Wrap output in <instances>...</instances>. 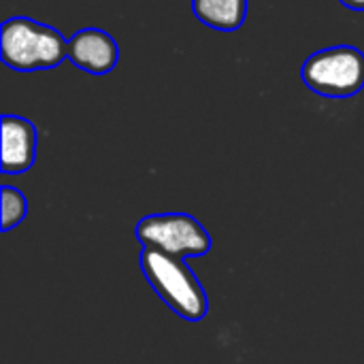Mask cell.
Wrapping results in <instances>:
<instances>
[{
	"label": "cell",
	"instance_id": "2",
	"mask_svg": "<svg viewBox=\"0 0 364 364\" xmlns=\"http://www.w3.org/2000/svg\"><path fill=\"white\" fill-rule=\"evenodd\" d=\"M0 58L19 73L49 70L68 58V41L51 26L30 17H11L2 23Z\"/></svg>",
	"mask_w": 364,
	"mask_h": 364
},
{
	"label": "cell",
	"instance_id": "4",
	"mask_svg": "<svg viewBox=\"0 0 364 364\" xmlns=\"http://www.w3.org/2000/svg\"><path fill=\"white\" fill-rule=\"evenodd\" d=\"M143 247H154L179 258H198L211 252L205 226L188 213H158L143 218L134 228Z\"/></svg>",
	"mask_w": 364,
	"mask_h": 364
},
{
	"label": "cell",
	"instance_id": "9",
	"mask_svg": "<svg viewBox=\"0 0 364 364\" xmlns=\"http://www.w3.org/2000/svg\"><path fill=\"white\" fill-rule=\"evenodd\" d=\"M341 4H346L348 9H354V11H364V0H341Z\"/></svg>",
	"mask_w": 364,
	"mask_h": 364
},
{
	"label": "cell",
	"instance_id": "6",
	"mask_svg": "<svg viewBox=\"0 0 364 364\" xmlns=\"http://www.w3.org/2000/svg\"><path fill=\"white\" fill-rule=\"evenodd\" d=\"M36 160V128L19 115L2 117V173L21 175Z\"/></svg>",
	"mask_w": 364,
	"mask_h": 364
},
{
	"label": "cell",
	"instance_id": "7",
	"mask_svg": "<svg viewBox=\"0 0 364 364\" xmlns=\"http://www.w3.org/2000/svg\"><path fill=\"white\" fill-rule=\"evenodd\" d=\"M192 11L205 26L232 32L245 23L247 0H192Z\"/></svg>",
	"mask_w": 364,
	"mask_h": 364
},
{
	"label": "cell",
	"instance_id": "5",
	"mask_svg": "<svg viewBox=\"0 0 364 364\" xmlns=\"http://www.w3.org/2000/svg\"><path fill=\"white\" fill-rule=\"evenodd\" d=\"M119 58L113 36L98 28H83L68 41V60L92 75H107L115 68Z\"/></svg>",
	"mask_w": 364,
	"mask_h": 364
},
{
	"label": "cell",
	"instance_id": "8",
	"mask_svg": "<svg viewBox=\"0 0 364 364\" xmlns=\"http://www.w3.org/2000/svg\"><path fill=\"white\" fill-rule=\"evenodd\" d=\"M0 194H2V230L6 232L26 218L28 203L26 196L11 186H2Z\"/></svg>",
	"mask_w": 364,
	"mask_h": 364
},
{
	"label": "cell",
	"instance_id": "3",
	"mask_svg": "<svg viewBox=\"0 0 364 364\" xmlns=\"http://www.w3.org/2000/svg\"><path fill=\"white\" fill-rule=\"evenodd\" d=\"M301 77L320 96H354L364 87V53L350 45L320 49L305 60Z\"/></svg>",
	"mask_w": 364,
	"mask_h": 364
},
{
	"label": "cell",
	"instance_id": "1",
	"mask_svg": "<svg viewBox=\"0 0 364 364\" xmlns=\"http://www.w3.org/2000/svg\"><path fill=\"white\" fill-rule=\"evenodd\" d=\"M141 271L162 303L181 320L200 322L209 314L207 292L183 258L154 247H143Z\"/></svg>",
	"mask_w": 364,
	"mask_h": 364
}]
</instances>
